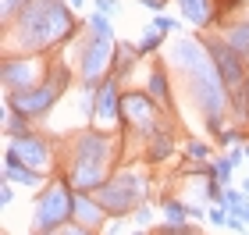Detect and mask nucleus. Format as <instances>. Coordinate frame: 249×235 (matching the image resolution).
<instances>
[{
  "label": "nucleus",
  "instance_id": "obj_30",
  "mask_svg": "<svg viewBox=\"0 0 249 235\" xmlns=\"http://www.w3.org/2000/svg\"><path fill=\"white\" fill-rule=\"evenodd\" d=\"M61 235H96V232L93 228H82V225H75V221H71L68 228H61Z\"/></svg>",
  "mask_w": 249,
  "mask_h": 235
},
{
  "label": "nucleus",
  "instance_id": "obj_31",
  "mask_svg": "<svg viewBox=\"0 0 249 235\" xmlns=\"http://www.w3.org/2000/svg\"><path fill=\"white\" fill-rule=\"evenodd\" d=\"M139 4H146L153 11V15H164V7H167V0H139Z\"/></svg>",
  "mask_w": 249,
  "mask_h": 235
},
{
  "label": "nucleus",
  "instance_id": "obj_22",
  "mask_svg": "<svg viewBox=\"0 0 249 235\" xmlns=\"http://www.w3.org/2000/svg\"><path fill=\"white\" fill-rule=\"evenodd\" d=\"M82 25H86V29H93V32H100V36H114V25H110V18H107V15H100V11L86 15Z\"/></svg>",
  "mask_w": 249,
  "mask_h": 235
},
{
  "label": "nucleus",
  "instance_id": "obj_35",
  "mask_svg": "<svg viewBox=\"0 0 249 235\" xmlns=\"http://www.w3.org/2000/svg\"><path fill=\"white\" fill-rule=\"evenodd\" d=\"M242 193H246V196H249V178H246V182H242Z\"/></svg>",
  "mask_w": 249,
  "mask_h": 235
},
{
  "label": "nucleus",
  "instance_id": "obj_26",
  "mask_svg": "<svg viewBox=\"0 0 249 235\" xmlns=\"http://www.w3.org/2000/svg\"><path fill=\"white\" fill-rule=\"evenodd\" d=\"M132 221H135V228H150V225H153V207L142 203V207L132 214Z\"/></svg>",
  "mask_w": 249,
  "mask_h": 235
},
{
  "label": "nucleus",
  "instance_id": "obj_11",
  "mask_svg": "<svg viewBox=\"0 0 249 235\" xmlns=\"http://www.w3.org/2000/svg\"><path fill=\"white\" fill-rule=\"evenodd\" d=\"M121 78L110 75L104 86H96V110H93V128L100 132H114L118 125H124V110H121Z\"/></svg>",
  "mask_w": 249,
  "mask_h": 235
},
{
  "label": "nucleus",
  "instance_id": "obj_37",
  "mask_svg": "<svg viewBox=\"0 0 249 235\" xmlns=\"http://www.w3.org/2000/svg\"><path fill=\"white\" fill-rule=\"evenodd\" d=\"M246 72H249V57H246Z\"/></svg>",
  "mask_w": 249,
  "mask_h": 235
},
{
  "label": "nucleus",
  "instance_id": "obj_15",
  "mask_svg": "<svg viewBox=\"0 0 249 235\" xmlns=\"http://www.w3.org/2000/svg\"><path fill=\"white\" fill-rule=\"evenodd\" d=\"M4 182H11V185H25V189H43V185H47V175H43L39 167L21 164L11 150H4Z\"/></svg>",
  "mask_w": 249,
  "mask_h": 235
},
{
  "label": "nucleus",
  "instance_id": "obj_5",
  "mask_svg": "<svg viewBox=\"0 0 249 235\" xmlns=\"http://www.w3.org/2000/svg\"><path fill=\"white\" fill-rule=\"evenodd\" d=\"M203 47L210 50L213 64L221 72V82L231 96V110H235V125H249V72H246V57L235 54L221 36H199Z\"/></svg>",
  "mask_w": 249,
  "mask_h": 235
},
{
  "label": "nucleus",
  "instance_id": "obj_20",
  "mask_svg": "<svg viewBox=\"0 0 249 235\" xmlns=\"http://www.w3.org/2000/svg\"><path fill=\"white\" fill-rule=\"evenodd\" d=\"M164 43H167V36H160V32H157V29L150 25V29L142 32V39L135 43V47H139V57H150V54H157V50L164 47Z\"/></svg>",
  "mask_w": 249,
  "mask_h": 235
},
{
  "label": "nucleus",
  "instance_id": "obj_3",
  "mask_svg": "<svg viewBox=\"0 0 249 235\" xmlns=\"http://www.w3.org/2000/svg\"><path fill=\"white\" fill-rule=\"evenodd\" d=\"M64 175L75 193H96L114 175V139L100 128H78L64 139Z\"/></svg>",
  "mask_w": 249,
  "mask_h": 235
},
{
  "label": "nucleus",
  "instance_id": "obj_23",
  "mask_svg": "<svg viewBox=\"0 0 249 235\" xmlns=\"http://www.w3.org/2000/svg\"><path fill=\"white\" fill-rule=\"evenodd\" d=\"M29 4H36V0H0V15H4V25H7L11 18H18Z\"/></svg>",
  "mask_w": 249,
  "mask_h": 235
},
{
  "label": "nucleus",
  "instance_id": "obj_12",
  "mask_svg": "<svg viewBox=\"0 0 249 235\" xmlns=\"http://www.w3.org/2000/svg\"><path fill=\"white\" fill-rule=\"evenodd\" d=\"M7 150L18 157L21 164H29V167H47L53 161V143L43 136V132H25V136H18V139H7Z\"/></svg>",
  "mask_w": 249,
  "mask_h": 235
},
{
  "label": "nucleus",
  "instance_id": "obj_8",
  "mask_svg": "<svg viewBox=\"0 0 249 235\" xmlns=\"http://www.w3.org/2000/svg\"><path fill=\"white\" fill-rule=\"evenodd\" d=\"M71 207H75V189L68 178H53L39 189L36 214H32V228L36 235H50L71 225Z\"/></svg>",
  "mask_w": 249,
  "mask_h": 235
},
{
  "label": "nucleus",
  "instance_id": "obj_29",
  "mask_svg": "<svg viewBox=\"0 0 249 235\" xmlns=\"http://www.w3.org/2000/svg\"><path fill=\"white\" fill-rule=\"evenodd\" d=\"M0 203H4V207H11V203H15V189H11V182H4V185H0Z\"/></svg>",
  "mask_w": 249,
  "mask_h": 235
},
{
  "label": "nucleus",
  "instance_id": "obj_4",
  "mask_svg": "<svg viewBox=\"0 0 249 235\" xmlns=\"http://www.w3.org/2000/svg\"><path fill=\"white\" fill-rule=\"evenodd\" d=\"M71 50H75L71 68L78 72V82L86 89H96V86H104L110 78L114 57H118V39L114 36H100V32L82 25V36L71 43Z\"/></svg>",
  "mask_w": 249,
  "mask_h": 235
},
{
  "label": "nucleus",
  "instance_id": "obj_21",
  "mask_svg": "<svg viewBox=\"0 0 249 235\" xmlns=\"http://www.w3.org/2000/svg\"><path fill=\"white\" fill-rule=\"evenodd\" d=\"M185 157H189V161L192 164H203V161H213V146H210V143H203V139H189L185 143Z\"/></svg>",
  "mask_w": 249,
  "mask_h": 235
},
{
  "label": "nucleus",
  "instance_id": "obj_7",
  "mask_svg": "<svg viewBox=\"0 0 249 235\" xmlns=\"http://www.w3.org/2000/svg\"><path fill=\"white\" fill-rule=\"evenodd\" d=\"M93 196L110 214V221H121V217H132L135 210L146 203V196H150V178H146V171H114Z\"/></svg>",
  "mask_w": 249,
  "mask_h": 235
},
{
  "label": "nucleus",
  "instance_id": "obj_25",
  "mask_svg": "<svg viewBox=\"0 0 249 235\" xmlns=\"http://www.w3.org/2000/svg\"><path fill=\"white\" fill-rule=\"evenodd\" d=\"M153 29L160 32V36H171V32H178L182 25H178V21H175L171 15H153Z\"/></svg>",
  "mask_w": 249,
  "mask_h": 235
},
{
  "label": "nucleus",
  "instance_id": "obj_6",
  "mask_svg": "<svg viewBox=\"0 0 249 235\" xmlns=\"http://www.w3.org/2000/svg\"><path fill=\"white\" fill-rule=\"evenodd\" d=\"M71 78H75V68L68 61H50V72H47V78H43L39 86L25 89V93L4 96V104H11L25 121H39V118H47L50 110H53V104L68 93Z\"/></svg>",
  "mask_w": 249,
  "mask_h": 235
},
{
  "label": "nucleus",
  "instance_id": "obj_28",
  "mask_svg": "<svg viewBox=\"0 0 249 235\" xmlns=\"http://www.w3.org/2000/svg\"><path fill=\"white\" fill-rule=\"evenodd\" d=\"M93 4H96L100 15H107V18H114V15H118V0H93Z\"/></svg>",
  "mask_w": 249,
  "mask_h": 235
},
{
  "label": "nucleus",
  "instance_id": "obj_36",
  "mask_svg": "<svg viewBox=\"0 0 249 235\" xmlns=\"http://www.w3.org/2000/svg\"><path fill=\"white\" fill-rule=\"evenodd\" d=\"M242 150H246V161H249V143H242Z\"/></svg>",
  "mask_w": 249,
  "mask_h": 235
},
{
  "label": "nucleus",
  "instance_id": "obj_16",
  "mask_svg": "<svg viewBox=\"0 0 249 235\" xmlns=\"http://www.w3.org/2000/svg\"><path fill=\"white\" fill-rule=\"evenodd\" d=\"M182 7V18L196 29H210L217 25V0H175Z\"/></svg>",
  "mask_w": 249,
  "mask_h": 235
},
{
  "label": "nucleus",
  "instance_id": "obj_13",
  "mask_svg": "<svg viewBox=\"0 0 249 235\" xmlns=\"http://www.w3.org/2000/svg\"><path fill=\"white\" fill-rule=\"evenodd\" d=\"M71 221L75 225H82V228H93L100 232L110 221V214L104 207H100V199L93 193H75V207H71Z\"/></svg>",
  "mask_w": 249,
  "mask_h": 235
},
{
  "label": "nucleus",
  "instance_id": "obj_18",
  "mask_svg": "<svg viewBox=\"0 0 249 235\" xmlns=\"http://www.w3.org/2000/svg\"><path fill=\"white\" fill-rule=\"evenodd\" d=\"M189 207H192V203H185V199L164 196V203H160V210H164V225H192Z\"/></svg>",
  "mask_w": 249,
  "mask_h": 235
},
{
  "label": "nucleus",
  "instance_id": "obj_10",
  "mask_svg": "<svg viewBox=\"0 0 249 235\" xmlns=\"http://www.w3.org/2000/svg\"><path fill=\"white\" fill-rule=\"evenodd\" d=\"M50 72V61L43 57H4L0 64V78H4V96L11 93H25V89L39 86Z\"/></svg>",
  "mask_w": 249,
  "mask_h": 235
},
{
  "label": "nucleus",
  "instance_id": "obj_19",
  "mask_svg": "<svg viewBox=\"0 0 249 235\" xmlns=\"http://www.w3.org/2000/svg\"><path fill=\"white\" fill-rule=\"evenodd\" d=\"M135 61H139V47H135V43H121V39H118V57H114V72H110V75L124 82V75L132 72Z\"/></svg>",
  "mask_w": 249,
  "mask_h": 235
},
{
  "label": "nucleus",
  "instance_id": "obj_17",
  "mask_svg": "<svg viewBox=\"0 0 249 235\" xmlns=\"http://www.w3.org/2000/svg\"><path fill=\"white\" fill-rule=\"evenodd\" d=\"M175 146H178V143H175V128L160 125L150 139H146V161L160 164V161H167V157H175Z\"/></svg>",
  "mask_w": 249,
  "mask_h": 235
},
{
  "label": "nucleus",
  "instance_id": "obj_14",
  "mask_svg": "<svg viewBox=\"0 0 249 235\" xmlns=\"http://www.w3.org/2000/svg\"><path fill=\"white\" fill-rule=\"evenodd\" d=\"M146 93L153 96V104L160 110H171L175 107V96H171V75H167V61H153L150 64V75H146Z\"/></svg>",
  "mask_w": 249,
  "mask_h": 235
},
{
  "label": "nucleus",
  "instance_id": "obj_27",
  "mask_svg": "<svg viewBox=\"0 0 249 235\" xmlns=\"http://www.w3.org/2000/svg\"><path fill=\"white\" fill-rule=\"evenodd\" d=\"M207 217H210V225H217V228L228 225V210H224V207H210V210H207Z\"/></svg>",
  "mask_w": 249,
  "mask_h": 235
},
{
  "label": "nucleus",
  "instance_id": "obj_34",
  "mask_svg": "<svg viewBox=\"0 0 249 235\" xmlns=\"http://www.w3.org/2000/svg\"><path fill=\"white\" fill-rule=\"evenodd\" d=\"M68 4H71V7H82V4H86V0H68Z\"/></svg>",
  "mask_w": 249,
  "mask_h": 235
},
{
  "label": "nucleus",
  "instance_id": "obj_2",
  "mask_svg": "<svg viewBox=\"0 0 249 235\" xmlns=\"http://www.w3.org/2000/svg\"><path fill=\"white\" fill-rule=\"evenodd\" d=\"M78 39V18L68 0H36L4 25V57H43Z\"/></svg>",
  "mask_w": 249,
  "mask_h": 235
},
{
  "label": "nucleus",
  "instance_id": "obj_33",
  "mask_svg": "<svg viewBox=\"0 0 249 235\" xmlns=\"http://www.w3.org/2000/svg\"><path fill=\"white\" fill-rule=\"evenodd\" d=\"M224 228H231V232H246V221L242 217H235V214H228V225Z\"/></svg>",
  "mask_w": 249,
  "mask_h": 235
},
{
  "label": "nucleus",
  "instance_id": "obj_24",
  "mask_svg": "<svg viewBox=\"0 0 249 235\" xmlns=\"http://www.w3.org/2000/svg\"><path fill=\"white\" fill-rule=\"evenodd\" d=\"M213 171H217V182L221 185H231V171H235V164L228 161V157H213Z\"/></svg>",
  "mask_w": 249,
  "mask_h": 235
},
{
  "label": "nucleus",
  "instance_id": "obj_9",
  "mask_svg": "<svg viewBox=\"0 0 249 235\" xmlns=\"http://www.w3.org/2000/svg\"><path fill=\"white\" fill-rule=\"evenodd\" d=\"M121 110H124V125H128L132 132H139L142 143L150 139L160 125H167V121H160V107L153 104V96L146 93V89H124Z\"/></svg>",
  "mask_w": 249,
  "mask_h": 235
},
{
  "label": "nucleus",
  "instance_id": "obj_1",
  "mask_svg": "<svg viewBox=\"0 0 249 235\" xmlns=\"http://www.w3.org/2000/svg\"><path fill=\"white\" fill-rule=\"evenodd\" d=\"M167 68H175V75L185 82V96L192 100V107L199 110L203 125L210 128V136L217 139L224 128V121H228V114H235L231 110V96L228 89H224L221 82V72L217 64H213L210 50L203 47V39L196 36H182V39H171L167 43Z\"/></svg>",
  "mask_w": 249,
  "mask_h": 235
},
{
  "label": "nucleus",
  "instance_id": "obj_32",
  "mask_svg": "<svg viewBox=\"0 0 249 235\" xmlns=\"http://www.w3.org/2000/svg\"><path fill=\"white\" fill-rule=\"evenodd\" d=\"M228 161H231L235 167H239V164L246 161V150H242V146H235V150H228Z\"/></svg>",
  "mask_w": 249,
  "mask_h": 235
}]
</instances>
